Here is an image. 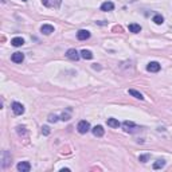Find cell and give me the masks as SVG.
Masks as SVG:
<instances>
[{
	"mask_svg": "<svg viewBox=\"0 0 172 172\" xmlns=\"http://www.w3.org/2000/svg\"><path fill=\"white\" fill-rule=\"evenodd\" d=\"M122 128H124V130L126 133H134V132H137V130L140 129L132 121H124V122H122Z\"/></svg>",
	"mask_w": 172,
	"mask_h": 172,
	"instance_id": "6da1fadb",
	"label": "cell"
},
{
	"mask_svg": "<svg viewBox=\"0 0 172 172\" xmlns=\"http://www.w3.org/2000/svg\"><path fill=\"white\" fill-rule=\"evenodd\" d=\"M77 129H78V132L81 134H85V133H88L89 130H90V124L86 120H82V121L78 122V125H77Z\"/></svg>",
	"mask_w": 172,
	"mask_h": 172,
	"instance_id": "7a4b0ae2",
	"label": "cell"
},
{
	"mask_svg": "<svg viewBox=\"0 0 172 172\" xmlns=\"http://www.w3.org/2000/svg\"><path fill=\"white\" fill-rule=\"evenodd\" d=\"M10 164H11V155H10L8 151H3V155H2V167H3V168H7Z\"/></svg>",
	"mask_w": 172,
	"mask_h": 172,
	"instance_id": "3957f363",
	"label": "cell"
},
{
	"mask_svg": "<svg viewBox=\"0 0 172 172\" xmlns=\"http://www.w3.org/2000/svg\"><path fill=\"white\" fill-rule=\"evenodd\" d=\"M11 108H12V112H14L16 116H20V114L24 113V106L20 104V102H12Z\"/></svg>",
	"mask_w": 172,
	"mask_h": 172,
	"instance_id": "277c9868",
	"label": "cell"
},
{
	"mask_svg": "<svg viewBox=\"0 0 172 172\" xmlns=\"http://www.w3.org/2000/svg\"><path fill=\"white\" fill-rule=\"evenodd\" d=\"M43 6H46L48 8H59L62 4V0H42Z\"/></svg>",
	"mask_w": 172,
	"mask_h": 172,
	"instance_id": "5b68a950",
	"label": "cell"
},
{
	"mask_svg": "<svg viewBox=\"0 0 172 172\" xmlns=\"http://www.w3.org/2000/svg\"><path fill=\"white\" fill-rule=\"evenodd\" d=\"M66 57L69 59H71V61H78L79 59V52L75 50V48H70V50H67L66 52Z\"/></svg>",
	"mask_w": 172,
	"mask_h": 172,
	"instance_id": "8992f818",
	"label": "cell"
},
{
	"mask_svg": "<svg viewBox=\"0 0 172 172\" xmlns=\"http://www.w3.org/2000/svg\"><path fill=\"white\" fill-rule=\"evenodd\" d=\"M160 69H161V66L159 62H149L148 66H147V70L151 73H157V71H160Z\"/></svg>",
	"mask_w": 172,
	"mask_h": 172,
	"instance_id": "52a82bcc",
	"label": "cell"
},
{
	"mask_svg": "<svg viewBox=\"0 0 172 172\" xmlns=\"http://www.w3.org/2000/svg\"><path fill=\"white\" fill-rule=\"evenodd\" d=\"M16 168H18L19 172H28L31 170V164L28 161H22V163H19Z\"/></svg>",
	"mask_w": 172,
	"mask_h": 172,
	"instance_id": "ba28073f",
	"label": "cell"
},
{
	"mask_svg": "<svg viewBox=\"0 0 172 172\" xmlns=\"http://www.w3.org/2000/svg\"><path fill=\"white\" fill-rule=\"evenodd\" d=\"M40 32L44 35H50L54 32V26H51V24H43V26L40 27Z\"/></svg>",
	"mask_w": 172,
	"mask_h": 172,
	"instance_id": "9c48e42d",
	"label": "cell"
},
{
	"mask_svg": "<svg viewBox=\"0 0 172 172\" xmlns=\"http://www.w3.org/2000/svg\"><path fill=\"white\" fill-rule=\"evenodd\" d=\"M90 38V32L88 30H79L77 32V39L78 40H86Z\"/></svg>",
	"mask_w": 172,
	"mask_h": 172,
	"instance_id": "30bf717a",
	"label": "cell"
},
{
	"mask_svg": "<svg viewBox=\"0 0 172 172\" xmlns=\"http://www.w3.org/2000/svg\"><path fill=\"white\" fill-rule=\"evenodd\" d=\"M11 59H12V62H15V63H22L23 61H24V54H22V52H14L11 57Z\"/></svg>",
	"mask_w": 172,
	"mask_h": 172,
	"instance_id": "8fae6325",
	"label": "cell"
},
{
	"mask_svg": "<svg viewBox=\"0 0 172 172\" xmlns=\"http://www.w3.org/2000/svg\"><path fill=\"white\" fill-rule=\"evenodd\" d=\"M92 132H93V134L96 137H102L105 134V130H104V128H102L101 125H96L94 128L92 129Z\"/></svg>",
	"mask_w": 172,
	"mask_h": 172,
	"instance_id": "7c38bea8",
	"label": "cell"
},
{
	"mask_svg": "<svg viewBox=\"0 0 172 172\" xmlns=\"http://www.w3.org/2000/svg\"><path fill=\"white\" fill-rule=\"evenodd\" d=\"M113 10H114V4L112 2H105L101 4V11L108 12V11H113Z\"/></svg>",
	"mask_w": 172,
	"mask_h": 172,
	"instance_id": "4fadbf2b",
	"label": "cell"
},
{
	"mask_svg": "<svg viewBox=\"0 0 172 172\" xmlns=\"http://www.w3.org/2000/svg\"><path fill=\"white\" fill-rule=\"evenodd\" d=\"M128 28H129L130 32H133V34H138V32L141 31V26L137 24V23H130L128 26Z\"/></svg>",
	"mask_w": 172,
	"mask_h": 172,
	"instance_id": "5bb4252c",
	"label": "cell"
},
{
	"mask_svg": "<svg viewBox=\"0 0 172 172\" xmlns=\"http://www.w3.org/2000/svg\"><path fill=\"white\" fill-rule=\"evenodd\" d=\"M11 44L14 47H20V46H23L24 44V39L23 38H19V36H16V38H14L11 40Z\"/></svg>",
	"mask_w": 172,
	"mask_h": 172,
	"instance_id": "9a60e30c",
	"label": "cell"
},
{
	"mask_svg": "<svg viewBox=\"0 0 172 172\" xmlns=\"http://www.w3.org/2000/svg\"><path fill=\"white\" fill-rule=\"evenodd\" d=\"M163 167H165V160L164 159H159L153 163V170H160Z\"/></svg>",
	"mask_w": 172,
	"mask_h": 172,
	"instance_id": "2e32d148",
	"label": "cell"
},
{
	"mask_svg": "<svg viewBox=\"0 0 172 172\" xmlns=\"http://www.w3.org/2000/svg\"><path fill=\"white\" fill-rule=\"evenodd\" d=\"M129 94L130 96H133L134 98H137V100H144V96L140 93V92H137V90H134V89H129Z\"/></svg>",
	"mask_w": 172,
	"mask_h": 172,
	"instance_id": "e0dca14e",
	"label": "cell"
},
{
	"mask_svg": "<svg viewBox=\"0 0 172 172\" xmlns=\"http://www.w3.org/2000/svg\"><path fill=\"white\" fill-rule=\"evenodd\" d=\"M106 122H108V126H110V128H118L120 126V122L116 118H108Z\"/></svg>",
	"mask_w": 172,
	"mask_h": 172,
	"instance_id": "ac0fdd59",
	"label": "cell"
},
{
	"mask_svg": "<svg viewBox=\"0 0 172 172\" xmlns=\"http://www.w3.org/2000/svg\"><path fill=\"white\" fill-rule=\"evenodd\" d=\"M81 57H82L84 59H92L93 58V52L89 51V50H82V51H81Z\"/></svg>",
	"mask_w": 172,
	"mask_h": 172,
	"instance_id": "d6986e66",
	"label": "cell"
},
{
	"mask_svg": "<svg viewBox=\"0 0 172 172\" xmlns=\"http://www.w3.org/2000/svg\"><path fill=\"white\" fill-rule=\"evenodd\" d=\"M152 20H153V22L156 23V24H163V23H164V18H163L160 14H156V15H155Z\"/></svg>",
	"mask_w": 172,
	"mask_h": 172,
	"instance_id": "ffe728a7",
	"label": "cell"
},
{
	"mask_svg": "<svg viewBox=\"0 0 172 172\" xmlns=\"http://www.w3.org/2000/svg\"><path fill=\"white\" fill-rule=\"evenodd\" d=\"M138 160H140L141 163H147L149 160V155L147 153V155H140V156H138Z\"/></svg>",
	"mask_w": 172,
	"mask_h": 172,
	"instance_id": "44dd1931",
	"label": "cell"
},
{
	"mask_svg": "<svg viewBox=\"0 0 172 172\" xmlns=\"http://www.w3.org/2000/svg\"><path fill=\"white\" fill-rule=\"evenodd\" d=\"M16 130H18V133L22 134V136H24V134H26V128H24V126H18V128H16Z\"/></svg>",
	"mask_w": 172,
	"mask_h": 172,
	"instance_id": "7402d4cb",
	"label": "cell"
},
{
	"mask_svg": "<svg viewBox=\"0 0 172 172\" xmlns=\"http://www.w3.org/2000/svg\"><path fill=\"white\" fill-rule=\"evenodd\" d=\"M42 133L44 136H48V134H50V128H48V126H42Z\"/></svg>",
	"mask_w": 172,
	"mask_h": 172,
	"instance_id": "603a6c76",
	"label": "cell"
},
{
	"mask_svg": "<svg viewBox=\"0 0 172 172\" xmlns=\"http://www.w3.org/2000/svg\"><path fill=\"white\" fill-rule=\"evenodd\" d=\"M48 121H50V122H57V121H58V116H55V114H50V116H48Z\"/></svg>",
	"mask_w": 172,
	"mask_h": 172,
	"instance_id": "cb8c5ba5",
	"label": "cell"
},
{
	"mask_svg": "<svg viewBox=\"0 0 172 172\" xmlns=\"http://www.w3.org/2000/svg\"><path fill=\"white\" fill-rule=\"evenodd\" d=\"M61 120H63V121H67V120H70V116L69 114H62V117H61Z\"/></svg>",
	"mask_w": 172,
	"mask_h": 172,
	"instance_id": "d4e9b609",
	"label": "cell"
},
{
	"mask_svg": "<svg viewBox=\"0 0 172 172\" xmlns=\"http://www.w3.org/2000/svg\"><path fill=\"white\" fill-rule=\"evenodd\" d=\"M61 171H62V172H65V171H66V172H69V171H70V170H69V168H62V170H61Z\"/></svg>",
	"mask_w": 172,
	"mask_h": 172,
	"instance_id": "484cf974",
	"label": "cell"
},
{
	"mask_svg": "<svg viewBox=\"0 0 172 172\" xmlns=\"http://www.w3.org/2000/svg\"><path fill=\"white\" fill-rule=\"evenodd\" d=\"M23 2H27V0H23Z\"/></svg>",
	"mask_w": 172,
	"mask_h": 172,
	"instance_id": "4316f807",
	"label": "cell"
}]
</instances>
